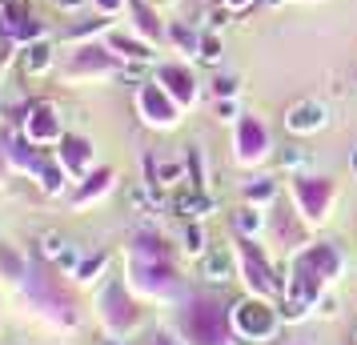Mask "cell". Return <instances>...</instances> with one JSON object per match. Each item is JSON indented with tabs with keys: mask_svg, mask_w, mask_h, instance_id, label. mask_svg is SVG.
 <instances>
[{
	"mask_svg": "<svg viewBox=\"0 0 357 345\" xmlns=\"http://www.w3.org/2000/svg\"><path fill=\"white\" fill-rule=\"evenodd\" d=\"M213 113H217V121H237V97H221L213 105Z\"/></svg>",
	"mask_w": 357,
	"mask_h": 345,
	"instance_id": "obj_29",
	"label": "cell"
},
{
	"mask_svg": "<svg viewBox=\"0 0 357 345\" xmlns=\"http://www.w3.org/2000/svg\"><path fill=\"white\" fill-rule=\"evenodd\" d=\"M24 137H29L36 148L61 145L65 132H61V116H56V109L45 105V100H40V105H29V113H24Z\"/></svg>",
	"mask_w": 357,
	"mask_h": 345,
	"instance_id": "obj_3",
	"label": "cell"
},
{
	"mask_svg": "<svg viewBox=\"0 0 357 345\" xmlns=\"http://www.w3.org/2000/svg\"><path fill=\"white\" fill-rule=\"evenodd\" d=\"M181 177H185V164H157V181H153V189H157V185H177Z\"/></svg>",
	"mask_w": 357,
	"mask_h": 345,
	"instance_id": "obj_27",
	"label": "cell"
},
{
	"mask_svg": "<svg viewBox=\"0 0 357 345\" xmlns=\"http://www.w3.org/2000/svg\"><path fill=\"white\" fill-rule=\"evenodd\" d=\"M245 197H249V205H265V201L277 197V185L269 181V177H257V181L245 185Z\"/></svg>",
	"mask_w": 357,
	"mask_h": 345,
	"instance_id": "obj_20",
	"label": "cell"
},
{
	"mask_svg": "<svg viewBox=\"0 0 357 345\" xmlns=\"http://www.w3.org/2000/svg\"><path fill=\"white\" fill-rule=\"evenodd\" d=\"M52 8H61V13H77V8H84L89 0H49Z\"/></svg>",
	"mask_w": 357,
	"mask_h": 345,
	"instance_id": "obj_33",
	"label": "cell"
},
{
	"mask_svg": "<svg viewBox=\"0 0 357 345\" xmlns=\"http://www.w3.org/2000/svg\"><path fill=\"white\" fill-rule=\"evenodd\" d=\"M237 89H241V81H237L233 72H225V77L217 72V77H213V97H217V100H221V97H237Z\"/></svg>",
	"mask_w": 357,
	"mask_h": 345,
	"instance_id": "obj_25",
	"label": "cell"
},
{
	"mask_svg": "<svg viewBox=\"0 0 357 345\" xmlns=\"http://www.w3.org/2000/svg\"><path fill=\"white\" fill-rule=\"evenodd\" d=\"M265 153H269V129L261 125L257 116H241V125H237V161L253 164Z\"/></svg>",
	"mask_w": 357,
	"mask_h": 345,
	"instance_id": "obj_6",
	"label": "cell"
},
{
	"mask_svg": "<svg viewBox=\"0 0 357 345\" xmlns=\"http://www.w3.org/2000/svg\"><path fill=\"white\" fill-rule=\"evenodd\" d=\"M56 265H61V269H73V273H77V265H81V253H77L73 245H65V253L56 257Z\"/></svg>",
	"mask_w": 357,
	"mask_h": 345,
	"instance_id": "obj_32",
	"label": "cell"
},
{
	"mask_svg": "<svg viewBox=\"0 0 357 345\" xmlns=\"http://www.w3.org/2000/svg\"><path fill=\"white\" fill-rule=\"evenodd\" d=\"M325 125H329V109H325L321 100H297V105H289V113H285V129L297 132V137H313Z\"/></svg>",
	"mask_w": 357,
	"mask_h": 345,
	"instance_id": "obj_5",
	"label": "cell"
},
{
	"mask_svg": "<svg viewBox=\"0 0 357 345\" xmlns=\"http://www.w3.org/2000/svg\"><path fill=\"white\" fill-rule=\"evenodd\" d=\"M233 321H237V329H241L245 337H253V342H269L277 333V317L265 301H241L237 313H233Z\"/></svg>",
	"mask_w": 357,
	"mask_h": 345,
	"instance_id": "obj_4",
	"label": "cell"
},
{
	"mask_svg": "<svg viewBox=\"0 0 357 345\" xmlns=\"http://www.w3.org/2000/svg\"><path fill=\"white\" fill-rule=\"evenodd\" d=\"M56 161L65 164L73 177H84V173H89V161H93V148H89V141H84V137H65V141H61V157H56Z\"/></svg>",
	"mask_w": 357,
	"mask_h": 345,
	"instance_id": "obj_12",
	"label": "cell"
},
{
	"mask_svg": "<svg viewBox=\"0 0 357 345\" xmlns=\"http://www.w3.org/2000/svg\"><path fill=\"white\" fill-rule=\"evenodd\" d=\"M36 177H40V189H45V193H61V189H65L68 169H65L61 161H40Z\"/></svg>",
	"mask_w": 357,
	"mask_h": 345,
	"instance_id": "obj_17",
	"label": "cell"
},
{
	"mask_svg": "<svg viewBox=\"0 0 357 345\" xmlns=\"http://www.w3.org/2000/svg\"><path fill=\"white\" fill-rule=\"evenodd\" d=\"M0 265L8 269V277H17V273H20V257H17L8 245H0Z\"/></svg>",
	"mask_w": 357,
	"mask_h": 345,
	"instance_id": "obj_31",
	"label": "cell"
},
{
	"mask_svg": "<svg viewBox=\"0 0 357 345\" xmlns=\"http://www.w3.org/2000/svg\"><path fill=\"white\" fill-rule=\"evenodd\" d=\"M221 4H225L229 13H249V8H253L257 0H221Z\"/></svg>",
	"mask_w": 357,
	"mask_h": 345,
	"instance_id": "obj_34",
	"label": "cell"
},
{
	"mask_svg": "<svg viewBox=\"0 0 357 345\" xmlns=\"http://www.w3.org/2000/svg\"><path fill=\"white\" fill-rule=\"evenodd\" d=\"M0 65H4V61H0Z\"/></svg>",
	"mask_w": 357,
	"mask_h": 345,
	"instance_id": "obj_39",
	"label": "cell"
},
{
	"mask_svg": "<svg viewBox=\"0 0 357 345\" xmlns=\"http://www.w3.org/2000/svg\"><path fill=\"white\" fill-rule=\"evenodd\" d=\"M321 313L325 317H333V313H337V301H333V297H321Z\"/></svg>",
	"mask_w": 357,
	"mask_h": 345,
	"instance_id": "obj_35",
	"label": "cell"
},
{
	"mask_svg": "<svg viewBox=\"0 0 357 345\" xmlns=\"http://www.w3.org/2000/svg\"><path fill=\"white\" fill-rule=\"evenodd\" d=\"M52 65H56V45L49 36H40L33 45H20V72L24 77H45Z\"/></svg>",
	"mask_w": 357,
	"mask_h": 345,
	"instance_id": "obj_9",
	"label": "cell"
},
{
	"mask_svg": "<svg viewBox=\"0 0 357 345\" xmlns=\"http://www.w3.org/2000/svg\"><path fill=\"white\" fill-rule=\"evenodd\" d=\"M105 265H109V257H105V253H97L93 261H81V265H77V273H73V277L81 281V285H89V281H97L100 273H105Z\"/></svg>",
	"mask_w": 357,
	"mask_h": 345,
	"instance_id": "obj_22",
	"label": "cell"
},
{
	"mask_svg": "<svg viewBox=\"0 0 357 345\" xmlns=\"http://www.w3.org/2000/svg\"><path fill=\"white\" fill-rule=\"evenodd\" d=\"M153 81L161 84L177 105H193V100H197V81H193V72H189L185 65H161Z\"/></svg>",
	"mask_w": 357,
	"mask_h": 345,
	"instance_id": "obj_7",
	"label": "cell"
},
{
	"mask_svg": "<svg viewBox=\"0 0 357 345\" xmlns=\"http://www.w3.org/2000/svg\"><path fill=\"white\" fill-rule=\"evenodd\" d=\"M233 253H229L225 245H213L205 249V257H201V273H205V281L209 285H225L229 277H233Z\"/></svg>",
	"mask_w": 357,
	"mask_h": 345,
	"instance_id": "obj_11",
	"label": "cell"
},
{
	"mask_svg": "<svg viewBox=\"0 0 357 345\" xmlns=\"http://www.w3.org/2000/svg\"><path fill=\"white\" fill-rule=\"evenodd\" d=\"M281 161H285V164H301V161H305V157H301V153H297V148H289V153H285V157H281Z\"/></svg>",
	"mask_w": 357,
	"mask_h": 345,
	"instance_id": "obj_36",
	"label": "cell"
},
{
	"mask_svg": "<svg viewBox=\"0 0 357 345\" xmlns=\"http://www.w3.org/2000/svg\"><path fill=\"white\" fill-rule=\"evenodd\" d=\"M8 13V24H13V36H17V45H33V40H40L45 36V24L29 13V8H20V4H8L4 8Z\"/></svg>",
	"mask_w": 357,
	"mask_h": 345,
	"instance_id": "obj_14",
	"label": "cell"
},
{
	"mask_svg": "<svg viewBox=\"0 0 357 345\" xmlns=\"http://www.w3.org/2000/svg\"><path fill=\"white\" fill-rule=\"evenodd\" d=\"M241 261H245V273H249V285H257V293H273V289H281L273 277H269V265L261 261V253L253 249V241H245V249H241Z\"/></svg>",
	"mask_w": 357,
	"mask_h": 345,
	"instance_id": "obj_13",
	"label": "cell"
},
{
	"mask_svg": "<svg viewBox=\"0 0 357 345\" xmlns=\"http://www.w3.org/2000/svg\"><path fill=\"white\" fill-rule=\"evenodd\" d=\"M105 45H109L121 61H132V65H145L149 56H153V45H149L145 36H129V33H116V29L105 33Z\"/></svg>",
	"mask_w": 357,
	"mask_h": 345,
	"instance_id": "obj_10",
	"label": "cell"
},
{
	"mask_svg": "<svg viewBox=\"0 0 357 345\" xmlns=\"http://www.w3.org/2000/svg\"><path fill=\"white\" fill-rule=\"evenodd\" d=\"M93 8H97L100 17H116V13L129 8V0H93Z\"/></svg>",
	"mask_w": 357,
	"mask_h": 345,
	"instance_id": "obj_30",
	"label": "cell"
},
{
	"mask_svg": "<svg viewBox=\"0 0 357 345\" xmlns=\"http://www.w3.org/2000/svg\"><path fill=\"white\" fill-rule=\"evenodd\" d=\"M237 229H241L245 237H257V233L265 229V213H261L257 205H245V209H237Z\"/></svg>",
	"mask_w": 357,
	"mask_h": 345,
	"instance_id": "obj_18",
	"label": "cell"
},
{
	"mask_svg": "<svg viewBox=\"0 0 357 345\" xmlns=\"http://www.w3.org/2000/svg\"><path fill=\"white\" fill-rule=\"evenodd\" d=\"M40 245H45V257L56 261V257L65 253V237H61V233H45V237H40Z\"/></svg>",
	"mask_w": 357,
	"mask_h": 345,
	"instance_id": "obj_28",
	"label": "cell"
},
{
	"mask_svg": "<svg viewBox=\"0 0 357 345\" xmlns=\"http://www.w3.org/2000/svg\"><path fill=\"white\" fill-rule=\"evenodd\" d=\"M109 20L113 17H93L89 20V24H73V29H68V36H73V40H84V36H97V33H109Z\"/></svg>",
	"mask_w": 357,
	"mask_h": 345,
	"instance_id": "obj_24",
	"label": "cell"
},
{
	"mask_svg": "<svg viewBox=\"0 0 357 345\" xmlns=\"http://www.w3.org/2000/svg\"><path fill=\"white\" fill-rule=\"evenodd\" d=\"M129 13L137 17V20H132V29H137V36H145L149 45H153V40H161V36H165L161 17H157V13L149 8L145 0H129Z\"/></svg>",
	"mask_w": 357,
	"mask_h": 345,
	"instance_id": "obj_15",
	"label": "cell"
},
{
	"mask_svg": "<svg viewBox=\"0 0 357 345\" xmlns=\"http://www.w3.org/2000/svg\"><path fill=\"white\" fill-rule=\"evenodd\" d=\"M181 245H185V253H205V229H201V221H189L185 225Z\"/></svg>",
	"mask_w": 357,
	"mask_h": 345,
	"instance_id": "obj_23",
	"label": "cell"
},
{
	"mask_svg": "<svg viewBox=\"0 0 357 345\" xmlns=\"http://www.w3.org/2000/svg\"><path fill=\"white\" fill-rule=\"evenodd\" d=\"M165 345H181V342H165Z\"/></svg>",
	"mask_w": 357,
	"mask_h": 345,
	"instance_id": "obj_38",
	"label": "cell"
},
{
	"mask_svg": "<svg viewBox=\"0 0 357 345\" xmlns=\"http://www.w3.org/2000/svg\"><path fill=\"white\" fill-rule=\"evenodd\" d=\"M169 36H173V45H177L181 52H201V40H205V36L197 33V29H189V24H173Z\"/></svg>",
	"mask_w": 357,
	"mask_h": 345,
	"instance_id": "obj_19",
	"label": "cell"
},
{
	"mask_svg": "<svg viewBox=\"0 0 357 345\" xmlns=\"http://www.w3.org/2000/svg\"><path fill=\"white\" fill-rule=\"evenodd\" d=\"M349 169H354V173H357V148H354V153H349Z\"/></svg>",
	"mask_w": 357,
	"mask_h": 345,
	"instance_id": "obj_37",
	"label": "cell"
},
{
	"mask_svg": "<svg viewBox=\"0 0 357 345\" xmlns=\"http://www.w3.org/2000/svg\"><path fill=\"white\" fill-rule=\"evenodd\" d=\"M109 181H113V173H109V169H100L97 177H89V185H81V193H77V205H84L89 197H100V193L109 189Z\"/></svg>",
	"mask_w": 357,
	"mask_h": 345,
	"instance_id": "obj_21",
	"label": "cell"
},
{
	"mask_svg": "<svg viewBox=\"0 0 357 345\" xmlns=\"http://www.w3.org/2000/svg\"><path fill=\"white\" fill-rule=\"evenodd\" d=\"M137 109H141V116H145L149 125H157V129H173V125H177V113H181V105L169 97L157 81H149V84L137 89Z\"/></svg>",
	"mask_w": 357,
	"mask_h": 345,
	"instance_id": "obj_2",
	"label": "cell"
},
{
	"mask_svg": "<svg viewBox=\"0 0 357 345\" xmlns=\"http://www.w3.org/2000/svg\"><path fill=\"white\" fill-rule=\"evenodd\" d=\"M197 56H201L205 65H217V61H221V36L209 33L205 40H201V52H197Z\"/></svg>",
	"mask_w": 357,
	"mask_h": 345,
	"instance_id": "obj_26",
	"label": "cell"
},
{
	"mask_svg": "<svg viewBox=\"0 0 357 345\" xmlns=\"http://www.w3.org/2000/svg\"><path fill=\"white\" fill-rule=\"evenodd\" d=\"M293 193H297V201H301L305 217H317V221H321L325 205H329V197H333V185L325 181V177H297Z\"/></svg>",
	"mask_w": 357,
	"mask_h": 345,
	"instance_id": "obj_8",
	"label": "cell"
},
{
	"mask_svg": "<svg viewBox=\"0 0 357 345\" xmlns=\"http://www.w3.org/2000/svg\"><path fill=\"white\" fill-rule=\"evenodd\" d=\"M121 56H116L109 45H81V49L68 56L65 72L77 81V77H109V72H121V65H116Z\"/></svg>",
	"mask_w": 357,
	"mask_h": 345,
	"instance_id": "obj_1",
	"label": "cell"
},
{
	"mask_svg": "<svg viewBox=\"0 0 357 345\" xmlns=\"http://www.w3.org/2000/svg\"><path fill=\"white\" fill-rule=\"evenodd\" d=\"M173 209H177V213L185 217V221H201V217H205V213L213 209V201L205 197L201 189H193V193H181V197L173 201Z\"/></svg>",
	"mask_w": 357,
	"mask_h": 345,
	"instance_id": "obj_16",
	"label": "cell"
}]
</instances>
